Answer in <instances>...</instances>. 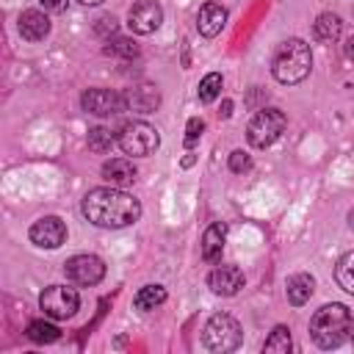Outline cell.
<instances>
[{
  "mask_svg": "<svg viewBox=\"0 0 354 354\" xmlns=\"http://www.w3.org/2000/svg\"><path fill=\"white\" fill-rule=\"evenodd\" d=\"M335 279H337V285H340L346 293L354 296V252H346V254L337 260V266H335Z\"/></svg>",
  "mask_w": 354,
  "mask_h": 354,
  "instance_id": "44dd1931",
  "label": "cell"
},
{
  "mask_svg": "<svg viewBox=\"0 0 354 354\" xmlns=\"http://www.w3.org/2000/svg\"><path fill=\"white\" fill-rule=\"evenodd\" d=\"M105 53L108 55H124V58H133L136 53H138V47L130 41V39H108V44H105Z\"/></svg>",
  "mask_w": 354,
  "mask_h": 354,
  "instance_id": "484cf974",
  "label": "cell"
},
{
  "mask_svg": "<svg viewBox=\"0 0 354 354\" xmlns=\"http://www.w3.org/2000/svg\"><path fill=\"white\" fill-rule=\"evenodd\" d=\"M221 94V75L218 72H210L199 80V100L202 102H213L216 97Z\"/></svg>",
  "mask_w": 354,
  "mask_h": 354,
  "instance_id": "cb8c5ba5",
  "label": "cell"
},
{
  "mask_svg": "<svg viewBox=\"0 0 354 354\" xmlns=\"http://www.w3.org/2000/svg\"><path fill=\"white\" fill-rule=\"evenodd\" d=\"M163 301H166V288H163V285H144V288L133 296V307L141 310V313H149V310H155V307L163 304Z\"/></svg>",
  "mask_w": 354,
  "mask_h": 354,
  "instance_id": "ffe728a7",
  "label": "cell"
},
{
  "mask_svg": "<svg viewBox=\"0 0 354 354\" xmlns=\"http://www.w3.org/2000/svg\"><path fill=\"white\" fill-rule=\"evenodd\" d=\"M41 6H44V11H50V14H61V11H66L69 0H41Z\"/></svg>",
  "mask_w": 354,
  "mask_h": 354,
  "instance_id": "f1b7e54d",
  "label": "cell"
},
{
  "mask_svg": "<svg viewBox=\"0 0 354 354\" xmlns=\"http://www.w3.org/2000/svg\"><path fill=\"white\" fill-rule=\"evenodd\" d=\"M39 307L44 310L47 318H53V321H66V318H72V315L77 313L80 296H77V290L69 288V285H50V288H44V293L39 296Z\"/></svg>",
  "mask_w": 354,
  "mask_h": 354,
  "instance_id": "52a82bcc",
  "label": "cell"
},
{
  "mask_svg": "<svg viewBox=\"0 0 354 354\" xmlns=\"http://www.w3.org/2000/svg\"><path fill=\"white\" fill-rule=\"evenodd\" d=\"M77 3H83V6H100L102 0H77Z\"/></svg>",
  "mask_w": 354,
  "mask_h": 354,
  "instance_id": "d6a6232c",
  "label": "cell"
},
{
  "mask_svg": "<svg viewBox=\"0 0 354 354\" xmlns=\"http://www.w3.org/2000/svg\"><path fill=\"white\" fill-rule=\"evenodd\" d=\"M28 337L33 343H55L61 337V329L50 321H30L28 324Z\"/></svg>",
  "mask_w": 354,
  "mask_h": 354,
  "instance_id": "7402d4cb",
  "label": "cell"
},
{
  "mask_svg": "<svg viewBox=\"0 0 354 354\" xmlns=\"http://www.w3.org/2000/svg\"><path fill=\"white\" fill-rule=\"evenodd\" d=\"M263 351H271V354H288L290 351V329L288 326H274V332L266 337L263 343Z\"/></svg>",
  "mask_w": 354,
  "mask_h": 354,
  "instance_id": "603a6c76",
  "label": "cell"
},
{
  "mask_svg": "<svg viewBox=\"0 0 354 354\" xmlns=\"http://www.w3.org/2000/svg\"><path fill=\"white\" fill-rule=\"evenodd\" d=\"M124 105L133 113H155L158 105H160V91L155 86H149V83H138V86L127 88Z\"/></svg>",
  "mask_w": 354,
  "mask_h": 354,
  "instance_id": "4fadbf2b",
  "label": "cell"
},
{
  "mask_svg": "<svg viewBox=\"0 0 354 354\" xmlns=\"http://www.w3.org/2000/svg\"><path fill=\"white\" fill-rule=\"evenodd\" d=\"M28 238L39 249H58L66 241V224L58 216H41V218H36L30 224Z\"/></svg>",
  "mask_w": 354,
  "mask_h": 354,
  "instance_id": "30bf717a",
  "label": "cell"
},
{
  "mask_svg": "<svg viewBox=\"0 0 354 354\" xmlns=\"http://www.w3.org/2000/svg\"><path fill=\"white\" fill-rule=\"evenodd\" d=\"M116 144V138L111 136V130H105V127H94V130H88V149L91 152H108L111 147Z\"/></svg>",
  "mask_w": 354,
  "mask_h": 354,
  "instance_id": "d4e9b609",
  "label": "cell"
},
{
  "mask_svg": "<svg viewBox=\"0 0 354 354\" xmlns=\"http://www.w3.org/2000/svg\"><path fill=\"white\" fill-rule=\"evenodd\" d=\"M351 335V313L346 304H324L310 318V337L318 348H337Z\"/></svg>",
  "mask_w": 354,
  "mask_h": 354,
  "instance_id": "7a4b0ae2",
  "label": "cell"
},
{
  "mask_svg": "<svg viewBox=\"0 0 354 354\" xmlns=\"http://www.w3.org/2000/svg\"><path fill=\"white\" fill-rule=\"evenodd\" d=\"M224 235H227V227L221 221L210 224L202 235V260L205 263H218L221 260V249H224Z\"/></svg>",
  "mask_w": 354,
  "mask_h": 354,
  "instance_id": "e0dca14e",
  "label": "cell"
},
{
  "mask_svg": "<svg viewBox=\"0 0 354 354\" xmlns=\"http://www.w3.org/2000/svg\"><path fill=\"white\" fill-rule=\"evenodd\" d=\"M50 33V19L39 8H28L19 14V36L25 41H41Z\"/></svg>",
  "mask_w": 354,
  "mask_h": 354,
  "instance_id": "5bb4252c",
  "label": "cell"
},
{
  "mask_svg": "<svg viewBox=\"0 0 354 354\" xmlns=\"http://www.w3.org/2000/svg\"><path fill=\"white\" fill-rule=\"evenodd\" d=\"M285 124H288V119H285L282 111H277V108H263V111H257V113L252 116V122H249V127H246V141H249L254 149H266V147H271V144L282 136Z\"/></svg>",
  "mask_w": 354,
  "mask_h": 354,
  "instance_id": "5b68a950",
  "label": "cell"
},
{
  "mask_svg": "<svg viewBox=\"0 0 354 354\" xmlns=\"http://www.w3.org/2000/svg\"><path fill=\"white\" fill-rule=\"evenodd\" d=\"M313 69V53L304 39H288L277 47L274 61H271V75L282 86H296L301 83Z\"/></svg>",
  "mask_w": 354,
  "mask_h": 354,
  "instance_id": "3957f363",
  "label": "cell"
},
{
  "mask_svg": "<svg viewBox=\"0 0 354 354\" xmlns=\"http://www.w3.org/2000/svg\"><path fill=\"white\" fill-rule=\"evenodd\" d=\"M227 25V8L221 6V3H205L202 8H199V14H196V30L202 33V36H216V33H221V28Z\"/></svg>",
  "mask_w": 354,
  "mask_h": 354,
  "instance_id": "9a60e30c",
  "label": "cell"
},
{
  "mask_svg": "<svg viewBox=\"0 0 354 354\" xmlns=\"http://www.w3.org/2000/svg\"><path fill=\"white\" fill-rule=\"evenodd\" d=\"M202 130H205V122L199 119V116H194V119H188V124H185V147L191 149L196 141H199V136H202Z\"/></svg>",
  "mask_w": 354,
  "mask_h": 354,
  "instance_id": "83f0119b",
  "label": "cell"
},
{
  "mask_svg": "<svg viewBox=\"0 0 354 354\" xmlns=\"http://www.w3.org/2000/svg\"><path fill=\"white\" fill-rule=\"evenodd\" d=\"M102 177L111 185L122 188V185H130L136 180V166H133L130 158H111V160L102 163Z\"/></svg>",
  "mask_w": 354,
  "mask_h": 354,
  "instance_id": "2e32d148",
  "label": "cell"
},
{
  "mask_svg": "<svg viewBox=\"0 0 354 354\" xmlns=\"http://www.w3.org/2000/svg\"><path fill=\"white\" fill-rule=\"evenodd\" d=\"M97 22H100V25H97V30H100V33H105L108 28H111V30H116V19H113V17H102V19H97Z\"/></svg>",
  "mask_w": 354,
  "mask_h": 354,
  "instance_id": "f546056e",
  "label": "cell"
},
{
  "mask_svg": "<svg viewBox=\"0 0 354 354\" xmlns=\"http://www.w3.org/2000/svg\"><path fill=\"white\" fill-rule=\"evenodd\" d=\"M285 290H288V301L293 307H301L304 301H310V296L315 290V279L310 274H293V277H288Z\"/></svg>",
  "mask_w": 354,
  "mask_h": 354,
  "instance_id": "ac0fdd59",
  "label": "cell"
},
{
  "mask_svg": "<svg viewBox=\"0 0 354 354\" xmlns=\"http://www.w3.org/2000/svg\"><path fill=\"white\" fill-rule=\"evenodd\" d=\"M313 33H315L318 41H335V39H340V33H343V22H340L337 14H329V11H326V14H321V17L315 19Z\"/></svg>",
  "mask_w": 354,
  "mask_h": 354,
  "instance_id": "d6986e66",
  "label": "cell"
},
{
  "mask_svg": "<svg viewBox=\"0 0 354 354\" xmlns=\"http://www.w3.org/2000/svg\"><path fill=\"white\" fill-rule=\"evenodd\" d=\"M64 274H66L69 282L88 288V285H97L105 277V263L97 254H75L64 263Z\"/></svg>",
  "mask_w": 354,
  "mask_h": 354,
  "instance_id": "ba28073f",
  "label": "cell"
},
{
  "mask_svg": "<svg viewBox=\"0 0 354 354\" xmlns=\"http://www.w3.org/2000/svg\"><path fill=\"white\" fill-rule=\"evenodd\" d=\"M163 22V8L155 3V0H136L127 11V25L133 33H155Z\"/></svg>",
  "mask_w": 354,
  "mask_h": 354,
  "instance_id": "8fae6325",
  "label": "cell"
},
{
  "mask_svg": "<svg viewBox=\"0 0 354 354\" xmlns=\"http://www.w3.org/2000/svg\"><path fill=\"white\" fill-rule=\"evenodd\" d=\"M218 113H221V116H230V113H232V102H230V100H224V105H221V111H218Z\"/></svg>",
  "mask_w": 354,
  "mask_h": 354,
  "instance_id": "1f68e13d",
  "label": "cell"
},
{
  "mask_svg": "<svg viewBox=\"0 0 354 354\" xmlns=\"http://www.w3.org/2000/svg\"><path fill=\"white\" fill-rule=\"evenodd\" d=\"M80 105L86 113H94V116H116L127 111L124 94H116L113 88H86L80 97Z\"/></svg>",
  "mask_w": 354,
  "mask_h": 354,
  "instance_id": "9c48e42d",
  "label": "cell"
},
{
  "mask_svg": "<svg viewBox=\"0 0 354 354\" xmlns=\"http://www.w3.org/2000/svg\"><path fill=\"white\" fill-rule=\"evenodd\" d=\"M241 324L227 315V313H216L207 324H205V332H202V343L216 351V354H227V351H235L241 346Z\"/></svg>",
  "mask_w": 354,
  "mask_h": 354,
  "instance_id": "277c9868",
  "label": "cell"
},
{
  "mask_svg": "<svg viewBox=\"0 0 354 354\" xmlns=\"http://www.w3.org/2000/svg\"><path fill=\"white\" fill-rule=\"evenodd\" d=\"M207 285L216 296H235L241 288H243V271L238 266H230V263H221L210 271L207 277Z\"/></svg>",
  "mask_w": 354,
  "mask_h": 354,
  "instance_id": "7c38bea8",
  "label": "cell"
},
{
  "mask_svg": "<svg viewBox=\"0 0 354 354\" xmlns=\"http://www.w3.org/2000/svg\"><path fill=\"white\" fill-rule=\"evenodd\" d=\"M348 218H351V227H354V207H351V213H348Z\"/></svg>",
  "mask_w": 354,
  "mask_h": 354,
  "instance_id": "836d02e7",
  "label": "cell"
},
{
  "mask_svg": "<svg viewBox=\"0 0 354 354\" xmlns=\"http://www.w3.org/2000/svg\"><path fill=\"white\" fill-rule=\"evenodd\" d=\"M83 216L97 224V227H105V230H119V227H130L141 218V202L116 188V185H108V188H91L86 196H83V205H80Z\"/></svg>",
  "mask_w": 354,
  "mask_h": 354,
  "instance_id": "6da1fadb",
  "label": "cell"
},
{
  "mask_svg": "<svg viewBox=\"0 0 354 354\" xmlns=\"http://www.w3.org/2000/svg\"><path fill=\"white\" fill-rule=\"evenodd\" d=\"M252 169V158H249V152H243V149H235L232 155H230V171H235V174H243V171H249Z\"/></svg>",
  "mask_w": 354,
  "mask_h": 354,
  "instance_id": "4316f807",
  "label": "cell"
},
{
  "mask_svg": "<svg viewBox=\"0 0 354 354\" xmlns=\"http://www.w3.org/2000/svg\"><path fill=\"white\" fill-rule=\"evenodd\" d=\"M343 53H346V58H351V61H354V36H348V39H346Z\"/></svg>",
  "mask_w": 354,
  "mask_h": 354,
  "instance_id": "4dcf8cb0",
  "label": "cell"
},
{
  "mask_svg": "<svg viewBox=\"0 0 354 354\" xmlns=\"http://www.w3.org/2000/svg\"><path fill=\"white\" fill-rule=\"evenodd\" d=\"M116 144H119V149H122L124 155L147 158V155H152V152L158 149L160 136H158V130H155L152 124H147V122H127V124L119 130Z\"/></svg>",
  "mask_w": 354,
  "mask_h": 354,
  "instance_id": "8992f818",
  "label": "cell"
},
{
  "mask_svg": "<svg viewBox=\"0 0 354 354\" xmlns=\"http://www.w3.org/2000/svg\"><path fill=\"white\" fill-rule=\"evenodd\" d=\"M348 337H351V343H354V324H351V335H348Z\"/></svg>",
  "mask_w": 354,
  "mask_h": 354,
  "instance_id": "e575fe53",
  "label": "cell"
}]
</instances>
